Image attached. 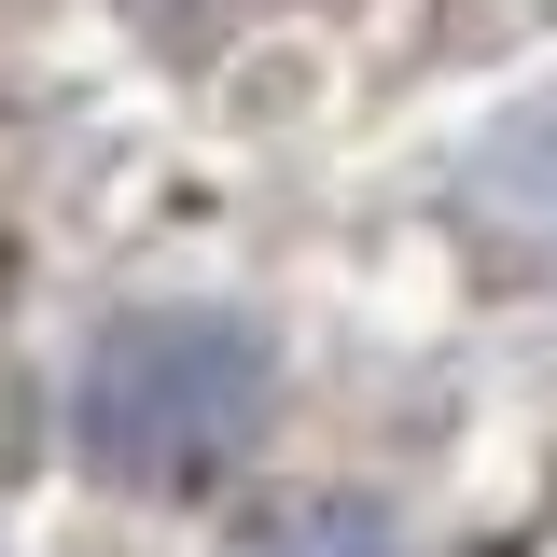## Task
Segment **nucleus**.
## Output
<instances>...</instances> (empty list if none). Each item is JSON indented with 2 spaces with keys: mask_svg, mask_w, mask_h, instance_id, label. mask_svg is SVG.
<instances>
[{
  "mask_svg": "<svg viewBox=\"0 0 557 557\" xmlns=\"http://www.w3.org/2000/svg\"><path fill=\"white\" fill-rule=\"evenodd\" d=\"M278 405V362L223 307H139L70 376V446L112 487H209Z\"/></svg>",
  "mask_w": 557,
  "mask_h": 557,
  "instance_id": "f257e3e1",
  "label": "nucleus"
}]
</instances>
